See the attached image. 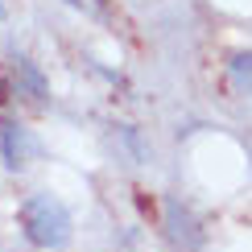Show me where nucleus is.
<instances>
[{
	"instance_id": "nucleus-1",
	"label": "nucleus",
	"mask_w": 252,
	"mask_h": 252,
	"mask_svg": "<svg viewBox=\"0 0 252 252\" xmlns=\"http://www.w3.org/2000/svg\"><path fill=\"white\" fill-rule=\"evenodd\" d=\"M21 227L37 248H62L70 240V211L54 194H29L21 203Z\"/></svg>"
},
{
	"instance_id": "nucleus-2",
	"label": "nucleus",
	"mask_w": 252,
	"mask_h": 252,
	"mask_svg": "<svg viewBox=\"0 0 252 252\" xmlns=\"http://www.w3.org/2000/svg\"><path fill=\"white\" fill-rule=\"evenodd\" d=\"M0 149H4V165H8V170H21L25 157L33 153V141H29V132L21 128V124L0 120Z\"/></svg>"
},
{
	"instance_id": "nucleus-3",
	"label": "nucleus",
	"mask_w": 252,
	"mask_h": 252,
	"mask_svg": "<svg viewBox=\"0 0 252 252\" xmlns=\"http://www.w3.org/2000/svg\"><path fill=\"white\" fill-rule=\"evenodd\" d=\"M70 4H83V0H70Z\"/></svg>"
}]
</instances>
